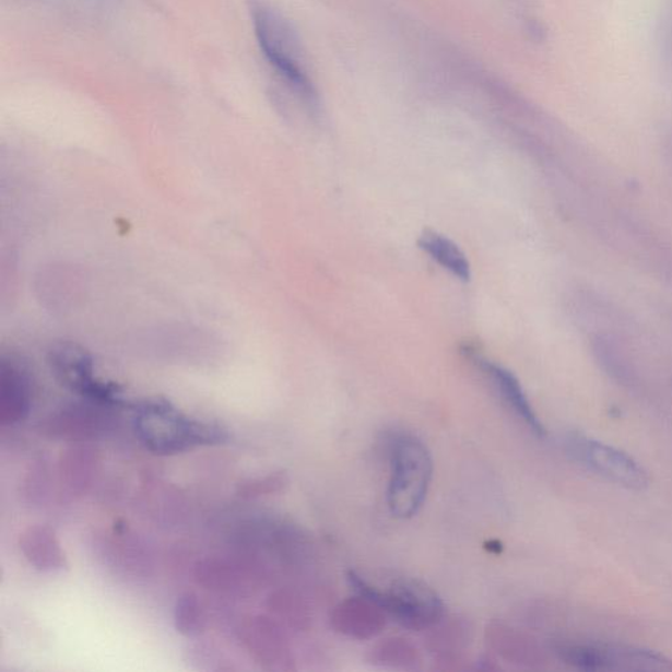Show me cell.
<instances>
[{
	"mask_svg": "<svg viewBox=\"0 0 672 672\" xmlns=\"http://www.w3.org/2000/svg\"><path fill=\"white\" fill-rule=\"evenodd\" d=\"M133 409L135 434L148 451L155 455H178L227 439L224 428L193 420L165 400L142 401Z\"/></svg>",
	"mask_w": 672,
	"mask_h": 672,
	"instance_id": "obj_1",
	"label": "cell"
},
{
	"mask_svg": "<svg viewBox=\"0 0 672 672\" xmlns=\"http://www.w3.org/2000/svg\"><path fill=\"white\" fill-rule=\"evenodd\" d=\"M251 15L267 62L306 107L317 110L318 93L305 67L302 42L288 19L262 2L252 4Z\"/></svg>",
	"mask_w": 672,
	"mask_h": 672,
	"instance_id": "obj_2",
	"label": "cell"
},
{
	"mask_svg": "<svg viewBox=\"0 0 672 672\" xmlns=\"http://www.w3.org/2000/svg\"><path fill=\"white\" fill-rule=\"evenodd\" d=\"M390 479L387 491L389 511L397 519H411L422 510L434 478V460L428 447L410 433H394L388 440Z\"/></svg>",
	"mask_w": 672,
	"mask_h": 672,
	"instance_id": "obj_3",
	"label": "cell"
},
{
	"mask_svg": "<svg viewBox=\"0 0 672 672\" xmlns=\"http://www.w3.org/2000/svg\"><path fill=\"white\" fill-rule=\"evenodd\" d=\"M347 580L356 596L367 599L408 629L422 630L443 615V603L436 593L414 580H397L381 589L351 571Z\"/></svg>",
	"mask_w": 672,
	"mask_h": 672,
	"instance_id": "obj_4",
	"label": "cell"
},
{
	"mask_svg": "<svg viewBox=\"0 0 672 672\" xmlns=\"http://www.w3.org/2000/svg\"><path fill=\"white\" fill-rule=\"evenodd\" d=\"M565 447L580 465L613 484L636 492L645 491L650 484L645 468L622 449L579 434L567 436Z\"/></svg>",
	"mask_w": 672,
	"mask_h": 672,
	"instance_id": "obj_5",
	"label": "cell"
},
{
	"mask_svg": "<svg viewBox=\"0 0 672 672\" xmlns=\"http://www.w3.org/2000/svg\"><path fill=\"white\" fill-rule=\"evenodd\" d=\"M565 662L582 671H670L672 662L659 652L629 645L604 642H569Z\"/></svg>",
	"mask_w": 672,
	"mask_h": 672,
	"instance_id": "obj_6",
	"label": "cell"
},
{
	"mask_svg": "<svg viewBox=\"0 0 672 672\" xmlns=\"http://www.w3.org/2000/svg\"><path fill=\"white\" fill-rule=\"evenodd\" d=\"M50 367L57 380L87 400L120 406L123 403L117 385L96 375L93 358L76 345L60 344L50 352Z\"/></svg>",
	"mask_w": 672,
	"mask_h": 672,
	"instance_id": "obj_7",
	"label": "cell"
},
{
	"mask_svg": "<svg viewBox=\"0 0 672 672\" xmlns=\"http://www.w3.org/2000/svg\"><path fill=\"white\" fill-rule=\"evenodd\" d=\"M475 362L480 365V369L484 372L487 380L492 382L502 402L517 415L518 420L526 424V427L530 429L534 436L543 439V437L546 436L544 424L540 421L530 400H528L518 377L515 376L511 370L502 367L499 364L486 361V358L475 356Z\"/></svg>",
	"mask_w": 672,
	"mask_h": 672,
	"instance_id": "obj_8",
	"label": "cell"
},
{
	"mask_svg": "<svg viewBox=\"0 0 672 672\" xmlns=\"http://www.w3.org/2000/svg\"><path fill=\"white\" fill-rule=\"evenodd\" d=\"M32 403V385L21 364L3 362L0 368V423L16 424L27 417Z\"/></svg>",
	"mask_w": 672,
	"mask_h": 672,
	"instance_id": "obj_9",
	"label": "cell"
},
{
	"mask_svg": "<svg viewBox=\"0 0 672 672\" xmlns=\"http://www.w3.org/2000/svg\"><path fill=\"white\" fill-rule=\"evenodd\" d=\"M19 545L25 558L38 570L61 571L68 565L60 541L48 527H30L22 533Z\"/></svg>",
	"mask_w": 672,
	"mask_h": 672,
	"instance_id": "obj_10",
	"label": "cell"
},
{
	"mask_svg": "<svg viewBox=\"0 0 672 672\" xmlns=\"http://www.w3.org/2000/svg\"><path fill=\"white\" fill-rule=\"evenodd\" d=\"M423 251H426L435 262L439 263L443 269L452 272L456 278L469 282L472 276L471 263L460 247L453 240L441 236V234L426 231L423 232L420 240H417Z\"/></svg>",
	"mask_w": 672,
	"mask_h": 672,
	"instance_id": "obj_11",
	"label": "cell"
},
{
	"mask_svg": "<svg viewBox=\"0 0 672 672\" xmlns=\"http://www.w3.org/2000/svg\"><path fill=\"white\" fill-rule=\"evenodd\" d=\"M245 642L252 655L263 662H271L279 656L278 633L264 618H256L245 629Z\"/></svg>",
	"mask_w": 672,
	"mask_h": 672,
	"instance_id": "obj_12",
	"label": "cell"
},
{
	"mask_svg": "<svg viewBox=\"0 0 672 672\" xmlns=\"http://www.w3.org/2000/svg\"><path fill=\"white\" fill-rule=\"evenodd\" d=\"M95 468V456L90 449H71L62 461V473L68 485L76 492L86 491Z\"/></svg>",
	"mask_w": 672,
	"mask_h": 672,
	"instance_id": "obj_13",
	"label": "cell"
},
{
	"mask_svg": "<svg viewBox=\"0 0 672 672\" xmlns=\"http://www.w3.org/2000/svg\"><path fill=\"white\" fill-rule=\"evenodd\" d=\"M175 628L182 636H199L205 628V615L199 598L194 593H185L175 605Z\"/></svg>",
	"mask_w": 672,
	"mask_h": 672,
	"instance_id": "obj_14",
	"label": "cell"
},
{
	"mask_svg": "<svg viewBox=\"0 0 672 672\" xmlns=\"http://www.w3.org/2000/svg\"><path fill=\"white\" fill-rule=\"evenodd\" d=\"M286 484V478L282 473L266 475L262 479H256L244 482L238 488L239 497L245 499L262 497L282 491Z\"/></svg>",
	"mask_w": 672,
	"mask_h": 672,
	"instance_id": "obj_15",
	"label": "cell"
}]
</instances>
